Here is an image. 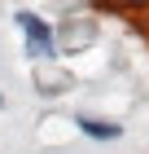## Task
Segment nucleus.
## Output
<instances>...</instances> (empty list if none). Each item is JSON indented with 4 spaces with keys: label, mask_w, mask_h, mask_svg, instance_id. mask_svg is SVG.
I'll return each mask as SVG.
<instances>
[{
    "label": "nucleus",
    "mask_w": 149,
    "mask_h": 154,
    "mask_svg": "<svg viewBox=\"0 0 149 154\" xmlns=\"http://www.w3.org/2000/svg\"><path fill=\"white\" fill-rule=\"evenodd\" d=\"M18 26H22V35H26L31 57H53V26H48L44 18H35V13H18Z\"/></svg>",
    "instance_id": "f257e3e1"
},
{
    "label": "nucleus",
    "mask_w": 149,
    "mask_h": 154,
    "mask_svg": "<svg viewBox=\"0 0 149 154\" xmlns=\"http://www.w3.org/2000/svg\"><path fill=\"white\" fill-rule=\"evenodd\" d=\"M75 123H79V132H83V137H92V141H114V137H123V128H118V123H105V119L79 115Z\"/></svg>",
    "instance_id": "f03ea898"
},
{
    "label": "nucleus",
    "mask_w": 149,
    "mask_h": 154,
    "mask_svg": "<svg viewBox=\"0 0 149 154\" xmlns=\"http://www.w3.org/2000/svg\"><path fill=\"white\" fill-rule=\"evenodd\" d=\"M0 106H4V101H0Z\"/></svg>",
    "instance_id": "7ed1b4c3"
}]
</instances>
